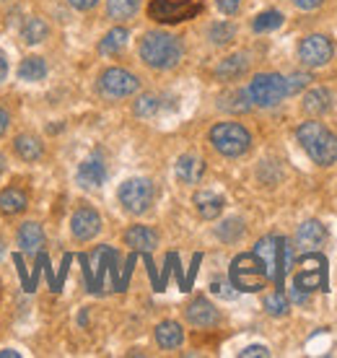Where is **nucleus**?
Listing matches in <instances>:
<instances>
[{"label":"nucleus","mask_w":337,"mask_h":358,"mask_svg":"<svg viewBox=\"0 0 337 358\" xmlns=\"http://www.w3.org/2000/svg\"><path fill=\"white\" fill-rule=\"evenodd\" d=\"M71 231L78 242H89L101 231V218L94 208H78L71 218Z\"/></svg>","instance_id":"obj_10"},{"label":"nucleus","mask_w":337,"mask_h":358,"mask_svg":"<svg viewBox=\"0 0 337 358\" xmlns=\"http://www.w3.org/2000/svg\"><path fill=\"white\" fill-rule=\"evenodd\" d=\"M332 55H335V47L329 42L327 36L322 34H311L306 39H301V45H299V57H301L303 65H309V68H322V65H327L332 60Z\"/></svg>","instance_id":"obj_9"},{"label":"nucleus","mask_w":337,"mask_h":358,"mask_svg":"<svg viewBox=\"0 0 337 358\" xmlns=\"http://www.w3.org/2000/svg\"><path fill=\"white\" fill-rule=\"evenodd\" d=\"M210 143L221 156H229V159H236L241 153L249 151L252 145V135L244 125L239 122H218L210 130Z\"/></svg>","instance_id":"obj_4"},{"label":"nucleus","mask_w":337,"mask_h":358,"mask_svg":"<svg viewBox=\"0 0 337 358\" xmlns=\"http://www.w3.org/2000/svg\"><path fill=\"white\" fill-rule=\"evenodd\" d=\"M156 343H159L164 350H174L179 348L182 343H185V330H182V324L177 322H161L156 327Z\"/></svg>","instance_id":"obj_18"},{"label":"nucleus","mask_w":337,"mask_h":358,"mask_svg":"<svg viewBox=\"0 0 337 358\" xmlns=\"http://www.w3.org/2000/svg\"><path fill=\"white\" fill-rule=\"evenodd\" d=\"M247 94L252 99V104H257V107H275L288 96L285 78L278 76V73H259V76L252 78Z\"/></svg>","instance_id":"obj_5"},{"label":"nucleus","mask_w":337,"mask_h":358,"mask_svg":"<svg viewBox=\"0 0 337 358\" xmlns=\"http://www.w3.org/2000/svg\"><path fill=\"white\" fill-rule=\"evenodd\" d=\"M270 278L273 275H270L265 260L259 257L257 252L239 255L236 260L231 262V286L239 288V291H259V288H265Z\"/></svg>","instance_id":"obj_3"},{"label":"nucleus","mask_w":337,"mask_h":358,"mask_svg":"<svg viewBox=\"0 0 337 358\" xmlns=\"http://www.w3.org/2000/svg\"><path fill=\"white\" fill-rule=\"evenodd\" d=\"M104 179H107V166L96 153L78 166V185H83V187H101Z\"/></svg>","instance_id":"obj_12"},{"label":"nucleus","mask_w":337,"mask_h":358,"mask_svg":"<svg viewBox=\"0 0 337 358\" xmlns=\"http://www.w3.org/2000/svg\"><path fill=\"white\" fill-rule=\"evenodd\" d=\"M324 239H327V229H324L320 221H303V224L299 226V231H296V242H299V247H303V250H314V247H320Z\"/></svg>","instance_id":"obj_16"},{"label":"nucleus","mask_w":337,"mask_h":358,"mask_svg":"<svg viewBox=\"0 0 337 358\" xmlns=\"http://www.w3.org/2000/svg\"><path fill=\"white\" fill-rule=\"evenodd\" d=\"M223 107L231 109V112H247V109L252 107V99H249L247 91H234V94L226 96Z\"/></svg>","instance_id":"obj_32"},{"label":"nucleus","mask_w":337,"mask_h":358,"mask_svg":"<svg viewBox=\"0 0 337 358\" xmlns=\"http://www.w3.org/2000/svg\"><path fill=\"white\" fill-rule=\"evenodd\" d=\"M141 8V0H107V13L115 21H127Z\"/></svg>","instance_id":"obj_24"},{"label":"nucleus","mask_w":337,"mask_h":358,"mask_svg":"<svg viewBox=\"0 0 337 358\" xmlns=\"http://www.w3.org/2000/svg\"><path fill=\"white\" fill-rule=\"evenodd\" d=\"M73 8H78V10H89V8H94L99 0H68Z\"/></svg>","instance_id":"obj_38"},{"label":"nucleus","mask_w":337,"mask_h":358,"mask_svg":"<svg viewBox=\"0 0 337 358\" xmlns=\"http://www.w3.org/2000/svg\"><path fill=\"white\" fill-rule=\"evenodd\" d=\"M185 314L195 327H213V324H218V320H221L218 309H215L208 299H195L192 304L187 306Z\"/></svg>","instance_id":"obj_11"},{"label":"nucleus","mask_w":337,"mask_h":358,"mask_svg":"<svg viewBox=\"0 0 337 358\" xmlns=\"http://www.w3.org/2000/svg\"><path fill=\"white\" fill-rule=\"evenodd\" d=\"M247 68H249V57L244 52L229 55L226 60H221V63L215 65V78H221V81H236V78H241L247 73Z\"/></svg>","instance_id":"obj_15"},{"label":"nucleus","mask_w":337,"mask_h":358,"mask_svg":"<svg viewBox=\"0 0 337 358\" xmlns=\"http://www.w3.org/2000/svg\"><path fill=\"white\" fill-rule=\"evenodd\" d=\"M8 125H10V117H8V112L6 109H0V135L8 130Z\"/></svg>","instance_id":"obj_40"},{"label":"nucleus","mask_w":337,"mask_h":358,"mask_svg":"<svg viewBox=\"0 0 337 358\" xmlns=\"http://www.w3.org/2000/svg\"><path fill=\"white\" fill-rule=\"evenodd\" d=\"M265 312L273 314V317H283V314H288V299H285L283 291H275V294L265 296Z\"/></svg>","instance_id":"obj_30"},{"label":"nucleus","mask_w":337,"mask_h":358,"mask_svg":"<svg viewBox=\"0 0 337 358\" xmlns=\"http://www.w3.org/2000/svg\"><path fill=\"white\" fill-rule=\"evenodd\" d=\"M6 76H8V57L0 52V83L6 81Z\"/></svg>","instance_id":"obj_39"},{"label":"nucleus","mask_w":337,"mask_h":358,"mask_svg":"<svg viewBox=\"0 0 337 358\" xmlns=\"http://www.w3.org/2000/svg\"><path fill=\"white\" fill-rule=\"evenodd\" d=\"M210 291H213L215 296H221V299H229V301L231 299H236V291H231V286L226 283V280H221V278L210 283Z\"/></svg>","instance_id":"obj_34"},{"label":"nucleus","mask_w":337,"mask_h":358,"mask_svg":"<svg viewBox=\"0 0 337 358\" xmlns=\"http://www.w3.org/2000/svg\"><path fill=\"white\" fill-rule=\"evenodd\" d=\"M309 81H311L309 73H291V76L285 78V91H288V96H293V94L303 91L306 86H309Z\"/></svg>","instance_id":"obj_33"},{"label":"nucleus","mask_w":337,"mask_h":358,"mask_svg":"<svg viewBox=\"0 0 337 358\" xmlns=\"http://www.w3.org/2000/svg\"><path fill=\"white\" fill-rule=\"evenodd\" d=\"M195 206H197V213L203 215L205 221H213L223 210V197L210 192V189H203V192L195 195Z\"/></svg>","instance_id":"obj_19"},{"label":"nucleus","mask_w":337,"mask_h":358,"mask_svg":"<svg viewBox=\"0 0 337 358\" xmlns=\"http://www.w3.org/2000/svg\"><path fill=\"white\" fill-rule=\"evenodd\" d=\"M205 174V162L200 156H192V153H185L179 156L177 162V179L182 185H197Z\"/></svg>","instance_id":"obj_14"},{"label":"nucleus","mask_w":337,"mask_h":358,"mask_svg":"<svg viewBox=\"0 0 337 358\" xmlns=\"http://www.w3.org/2000/svg\"><path fill=\"white\" fill-rule=\"evenodd\" d=\"M47 34H50V27H47L42 18H29L24 29H21V36H24V42L27 45H39V42H45Z\"/></svg>","instance_id":"obj_26"},{"label":"nucleus","mask_w":337,"mask_h":358,"mask_svg":"<svg viewBox=\"0 0 337 358\" xmlns=\"http://www.w3.org/2000/svg\"><path fill=\"white\" fill-rule=\"evenodd\" d=\"M124 244L135 252H151L159 247V234L151 226H133L124 234Z\"/></svg>","instance_id":"obj_13"},{"label":"nucleus","mask_w":337,"mask_h":358,"mask_svg":"<svg viewBox=\"0 0 337 358\" xmlns=\"http://www.w3.org/2000/svg\"><path fill=\"white\" fill-rule=\"evenodd\" d=\"M215 3H218V8H221L226 16H234V13L241 8V0H215Z\"/></svg>","instance_id":"obj_36"},{"label":"nucleus","mask_w":337,"mask_h":358,"mask_svg":"<svg viewBox=\"0 0 337 358\" xmlns=\"http://www.w3.org/2000/svg\"><path fill=\"white\" fill-rule=\"evenodd\" d=\"M18 247L24 252H39L45 247V231H42V226L34 224V221H27V224H21L18 229Z\"/></svg>","instance_id":"obj_17"},{"label":"nucleus","mask_w":337,"mask_h":358,"mask_svg":"<svg viewBox=\"0 0 337 358\" xmlns=\"http://www.w3.org/2000/svg\"><path fill=\"white\" fill-rule=\"evenodd\" d=\"M303 109L309 112V115H324L332 109V96H329L327 89H314L309 91L306 96H303Z\"/></svg>","instance_id":"obj_20"},{"label":"nucleus","mask_w":337,"mask_h":358,"mask_svg":"<svg viewBox=\"0 0 337 358\" xmlns=\"http://www.w3.org/2000/svg\"><path fill=\"white\" fill-rule=\"evenodd\" d=\"M241 234H244V224H241L239 218H229V221H223L218 226V236H221L223 242H236Z\"/></svg>","instance_id":"obj_31"},{"label":"nucleus","mask_w":337,"mask_h":358,"mask_svg":"<svg viewBox=\"0 0 337 358\" xmlns=\"http://www.w3.org/2000/svg\"><path fill=\"white\" fill-rule=\"evenodd\" d=\"M127 29H122V27H117V29H112L104 39H101V45H99V52L101 55H117L120 50H124V45H127Z\"/></svg>","instance_id":"obj_25"},{"label":"nucleus","mask_w":337,"mask_h":358,"mask_svg":"<svg viewBox=\"0 0 337 358\" xmlns=\"http://www.w3.org/2000/svg\"><path fill=\"white\" fill-rule=\"evenodd\" d=\"M200 10L203 6L195 0H151L148 18L159 21V24H182V21L195 18Z\"/></svg>","instance_id":"obj_6"},{"label":"nucleus","mask_w":337,"mask_h":358,"mask_svg":"<svg viewBox=\"0 0 337 358\" xmlns=\"http://www.w3.org/2000/svg\"><path fill=\"white\" fill-rule=\"evenodd\" d=\"M120 203L124 206L127 213H135V215L145 213L153 203V185L143 177L127 179L122 187H120Z\"/></svg>","instance_id":"obj_7"},{"label":"nucleus","mask_w":337,"mask_h":358,"mask_svg":"<svg viewBox=\"0 0 337 358\" xmlns=\"http://www.w3.org/2000/svg\"><path fill=\"white\" fill-rule=\"evenodd\" d=\"M27 206H29V200L21 189L8 187L0 192V210H3V213H8V215L21 213V210H27Z\"/></svg>","instance_id":"obj_21"},{"label":"nucleus","mask_w":337,"mask_h":358,"mask_svg":"<svg viewBox=\"0 0 337 358\" xmlns=\"http://www.w3.org/2000/svg\"><path fill=\"white\" fill-rule=\"evenodd\" d=\"M299 143L303 151L309 153V159L320 166H332L337 162V135L322 125V122H303L296 130Z\"/></svg>","instance_id":"obj_1"},{"label":"nucleus","mask_w":337,"mask_h":358,"mask_svg":"<svg viewBox=\"0 0 337 358\" xmlns=\"http://www.w3.org/2000/svg\"><path fill=\"white\" fill-rule=\"evenodd\" d=\"M45 76H47V63L42 57H27V60L21 63V68H18V78L27 83L42 81Z\"/></svg>","instance_id":"obj_23"},{"label":"nucleus","mask_w":337,"mask_h":358,"mask_svg":"<svg viewBox=\"0 0 337 358\" xmlns=\"http://www.w3.org/2000/svg\"><path fill=\"white\" fill-rule=\"evenodd\" d=\"M254 356L267 358V356H270V350H267L265 345H249V348H244L239 353V358H254Z\"/></svg>","instance_id":"obj_35"},{"label":"nucleus","mask_w":337,"mask_h":358,"mask_svg":"<svg viewBox=\"0 0 337 358\" xmlns=\"http://www.w3.org/2000/svg\"><path fill=\"white\" fill-rule=\"evenodd\" d=\"M141 60L156 71H168L182 60V45L174 34L148 31L141 39Z\"/></svg>","instance_id":"obj_2"},{"label":"nucleus","mask_w":337,"mask_h":358,"mask_svg":"<svg viewBox=\"0 0 337 358\" xmlns=\"http://www.w3.org/2000/svg\"><path fill=\"white\" fill-rule=\"evenodd\" d=\"M283 27V13H278V10H265V13H259L254 21H252V29L254 31H273V29H280Z\"/></svg>","instance_id":"obj_27"},{"label":"nucleus","mask_w":337,"mask_h":358,"mask_svg":"<svg viewBox=\"0 0 337 358\" xmlns=\"http://www.w3.org/2000/svg\"><path fill=\"white\" fill-rule=\"evenodd\" d=\"M324 0H293V6L296 8H301V10H314V8H320Z\"/></svg>","instance_id":"obj_37"},{"label":"nucleus","mask_w":337,"mask_h":358,"mask_svg":"<svg viewBox=\"0 0 337 358\" xmlns=\"http://www.w3.org/2000/svg\"><path fill=\"white\" fill-rule=\"evenodd\" d=\"M208 36H210L213 45H229V42H234V36H236V29H234V24H229V21H221V24H213V27H210Z\"/></svg>","instance_id":"obj_29"},{"label":"nucleus","mask_w":337,"mask_h":358,"mask_svg":"<svg viewBox=\"0 0 337 358\" xmlns=\"http://www.w3.org/2000/svg\"><path fill=\"white\" fill-rule=\"evenodd\" d=\"M159 109H161V99L159 96H153V94H143L138 101H135V107H133V112L138 117H156L159 115Z\"/></svg>","instance_id":"obj_28"},{"label":"nucleus","mask_w":337,"mask_h":358,"mask_svg":"<svg viewBox=\"0 0 337 358\" xmlns=\"http://www.w3.org/2000/svg\"><path fill=\"white\" fill-rule=\"evenodd\" d=\"M138 89H141V81H138L130 71H124V68H109V71H104L101 78H99V91L107 99L133 96Z\"/></svg>","instance_id":"obj_8"},{"label":"nucleus","mask_w":337,"mask_h":358,"mask_svg":"<svg viewBox=\"0 0 337 358\" xmlns=\"http://www.w3.org/2000/svg\"><path fill=\"white\" fill-rule=\"evenodd\" d=\"M18 358L21 356V353H18V350H0V358Z\"/></svg>","instance_id":"obj_41"},{"label":"nucleus","mask_w":337,"mask_h":358,"mask_svg":"<svg viewBox=\"0 0 337 358\" xmlns=\"http://www.w3.org/2000/svg\"><path fill=\"white\" fill-rule=\"evenodd\" d=\"M13 148H16L21 162H36L42 156V143H39V138H34V135H18Z\"/></svg>","instance_id":"obj_22"}]
</instances>
